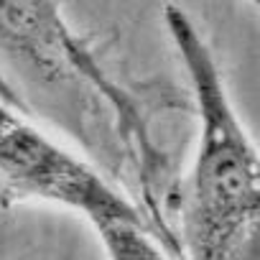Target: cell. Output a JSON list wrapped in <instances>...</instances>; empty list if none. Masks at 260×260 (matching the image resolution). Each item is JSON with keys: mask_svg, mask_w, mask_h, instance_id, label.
Wrapping results in <instances>:
<instances>
[{"mask_svg": "<svg viewBox=\"0 0 260 260\" xmlns=\"http://www.w3.org/2000/svg\"><path fill=\"white\" fill-rule=\"evenodd\" d=\"M164 23L186 69L199 115L197 156L181 202V250L197 260L247 255L250 245L255 247L260 219L257 148L191 16L169 3Z\"/></svg>", "mask_w": 260, "mask_h": 260, "instance_id": "6da1fadb", "label": "cell"}, {"mask_svg": "<svg viewBox=\"0 0 260 260\" xmlns=\"http://www.w3.org/2000/svg\"><path fill=\"white\" fill-rule=\"evenodd\" d=\"M0 102L8 105V107H13V110H18V112H23V115H31V112H34L28 97H26V94L13 84V79L3 72V61H0Z\"/></svg>", "mask_w": 260, "mask_h": 260, "instance_id": "277c9868", "label": "cell"}, {"mask_svg": "<svg viewBox=\"0 0 260 260\" xmlns=\"http://www.w3.org/2000/svg\"><path fill=\"white\" fill-rule=\"evenodd\" d=\"M0 61L26 82L49 92V87L82 84L97 89L112 107L117 127L141 153V174L151 176L158 151L148 143L141 112L94 61L92 51L69 28L59 0H0Z\"/></svg>", "mask_w": 260, "mask_h": 260, "instance_id": "3957f363", "label": "cell"}, {"mask_svg": "<svg viewBox=\"0 0 260 260\" xmlns=\"http://www.w3.org/2000/svg\"><path fill=\"white\" fill-rule=\"evenodd\" d=\"M250 3H252V6H257V3H260V0H250Z\"/></svg>", "mask_w": 260, "mask_h": 260, "instance_id": "5b68a950", "label": "cell"}, {"mask_svg": "<svg viewBox=\"0 0 260 260\" xmlns=\"http://www.w3.org/2000/svg\"><path fill=\"white\" fill-rule=\"evenodd\" d=\"M0 197L3 202H51L79 212L102 240L107 257L158 260L171 252L153 222L100 171L51 141L28 115L0 102Z\"/></svg>", "mask_w": 260, "mask_h": 260, "instance_id": "7a4b0ae2", "label": "cell"}]
</instances>
